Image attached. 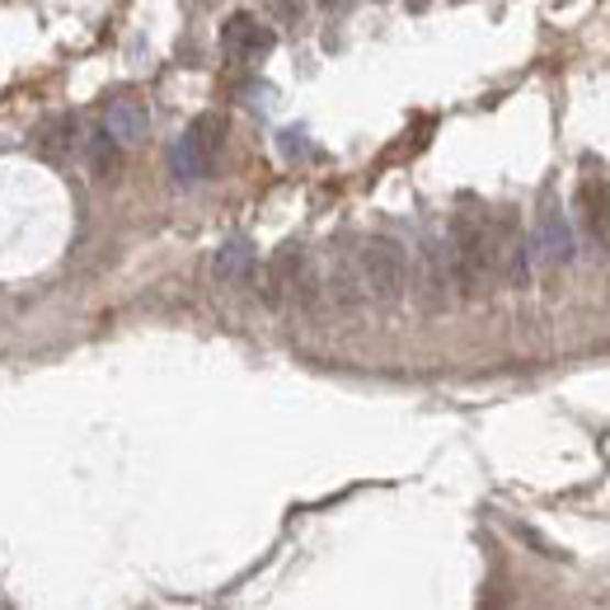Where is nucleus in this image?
I'll list each match as a JSON object with an SVG mask.
<instances>
[{
    "mask_svg": "<svg viewBox=\"0 0 610 610\" xmlns=\"http://www.w3.org/2000/svg\"><path fill=\"white\" fill-rule=\"evenodd\" d=\"M357 277H362V296L376 306H399L409 291V258L404 244L390 235H371L357 249Z\"/></svg>",
    "mask_w": 610,
    "mask_h": 610,
    "instance_id": "1",
    "label": "nucleus"
},
{
    "mask_svg": "<svg viewBox=\"0 0 610 610\" xmlns=\"http://www.w3.org/2000/svg\"><path fill=\"white\" fill-rule=\"evenodd\" d=\"M221 136H225V122H221L217 113H202L193 127H188L179 142H174V151H169L174 179H179V184H193V179H202V174H212L217 155H221Z\"/></svg>",
    "mask_w": 610,
    "mask_h": 610,
    "instance_id": "2",
    "label": "nucleus"
},
{
    "mask_svg": "<svg viewBox=\"0 0 610 610\" xmlns=\"http://www.w3.org/2000/svg\"><path fill=\"white\" fill-rule=\"evenodd\" d=\"M221 43H225V52H231L235 62H258V57H268V52H273V29L264 20H254V14H235V20L225 24Z\"/></svg>",
    "mask_w": 610,
    "mask_h": 610,
    "instance_id": "3",
    "label": "nucleus"
},
{
    "mask_svg": "<svg viewBox=\"0 0 610 610\" xmlns=\"http://www.w3.org/2000/svg\"><path fill=\"white\" fill-rule=\"evenodd\" d=\"M146 127H151V118H146V103H142V99H127V95H122V99L109 103V113H103V132H109L118 146L142 142Z\"/></svg>",
    "mask_w": 610,
    "mask_h": 610,
    "instance_id": "4",
    "label": "nucleus"
},
{
    "mask_svg": "<svg viewBox=\"0 0 610 610\" xmlns=\"http://www.w3.org/2000/svg\"><path fill=\"white\" fill-rule=\"evenodd\" d=\"M535 249H540V258H550V264H568V258H573V231H568L559 207H545V212H540Z\"/></svg>",
    "mask_w": 610,
    "mask_h": 610,
    "instance_id": "5",
    "label": "nucleus"
},
{
    "mask_svg": "<svg viewBox=\"0 0 610 610\" xmlns=\"http://www.w3.org/2000/svg\"><path fill=\"white\" fill-rule=\"evenodd\" d=\"M76 142H80V122H76L71 113H62V118L43 132V155H47V160H57V165H66V160L76 155Z\"/></svg>",
    "mask_w": 610,
    "mask_h": 610,
    "instance_id": "6",
    "label": "nucleus"
},
{
    "mask_svg": "<svg viewBox=\"0 0 610 610\" xmlns=\"http://www.w3.org/2000/svg\"><path fill=\"white\" fill-rule=\"evenodd\" d=\"M583 207H587V225L591 235H597L601 244H610V188L606 184H583Z\"/></svg>",
    "mask_w": 610,
    "mask_h": 610,
    "instance_id": "7",
    "label": "nucleus"
},
{
    "mask_svg": "<svg viewBox=\"0 0 610 610\" xmlns=\"http://www.w3.org/2000/svg\"><path fill=\"white\" fill-rule=\"evenodd\" d=\"M90 169H95L99 184H113L118 174H122V146L113 142L109 132H95V142H90Z\"/></svg>",
    "mask_w": 610,
    "mask_h": 610,
    "instance_id": "8",
    "label": "nucleus"
},
{
    "mask_svg": "<svg viewBox=\"0 0 610 610\" xmlns=\"http://www.w3.org/2000/svg\"><path fill=\"white\" fill-rule=\"evenodd\" d=\"M217 277L221 282H240L244 273L254 268V249H249V240H231V244H221V254H217Z\"/></svg>",
    "mask_w": 610,
    "mask_h": 610,
    "instance_id": "9",
    "label": "nucleus"
}]
</instances>
